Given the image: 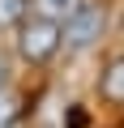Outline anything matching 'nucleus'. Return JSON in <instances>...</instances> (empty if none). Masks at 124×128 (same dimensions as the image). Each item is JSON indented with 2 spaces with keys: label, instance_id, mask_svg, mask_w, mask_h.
Returning a JSON list of instances; mask_svg holds the SVG:
<instances>
[{
  "label": "nucleus",
  "instance_id": "obj_4",
  "mask_svg": "<svg viewBox=\"0 0 124 128\" xmlns=\"http://www.w3.org/2000/svg\"><path fill=\"white\" fill-rule=\"evenodd\" d=\"M26 9H30V0H0V30H13L26 22Z\"/></svg>",
  "mask_w": 124,
  "mask_h": 128
},
{
  "label": "nucleus",
  "instance_id": "obj_3",
  "mask_svg": "<svg viewBox=\"0 0 124 128\" xmlns=\"http://www.w3.org/2000/svg\"><path fill=\"white\" fill-rule=\"evenodd\" d=\"M103 94L115 98V102H124V56L111 60L107 68H103Z\"/></svg>",
  "mask_w": 124,
  "mask_h": 128
},
{
  "label": "nucleus",
  "instance_id": "obj_2",
  "mask_svg": "<svg viewBox=\"0 0 124 128\" xmlns=\"http://www.w3.org/2000/svg\"><path fill=\"white\" fill-rule=\"evenodd\" d=\"M103 26H107L103 4H77V9L64 17V43H69L73 51H81V47H90V43L103 34Z\"/></svg>",
  "mask_w": 124,
  "mask_h": 128
},
{
  "label": "nucleus",
  "instance_id": "obj_5",
  "mask_svg": "<svg viewBox=\"0 0 124 128\" xmlns=\"http://www.w3.org/2000/svg\"><path fill=\"white\" fill-rule=\"evenodd\" d=\"M39 4H43V13H47V17H60V22H64V17L77 9V0H39Z\"/></svg>",
  "mask_w": 124,
  "mask_h": 128
},
{
  "label": "nucleus",
  "instance_id": "obj_7",
  "mask_svg": "<svg viewBox=\"0 0 124 128\" xmlns=\"http://www.w3.org/2000/svg\"><path fill=\"white\" fill-rule=\"evenodd\" d=\"M0 90H5V60H0Z\"/></svg>",
  "mask_w": 124,
  "mask_h": 128
},
{
  "label": "nucleus",
  "instance_id": "obj_6",
  "mask_svg": "<svg viewBox=\"0 0 124 128\" xmlns=\"http://www.w3.org/2000/svg\"><path fill=\"white\" fill-rule=\"evenodd\" d=\"M13 115H17L13 94H9V90H0V128H9V124H13Z\"/></svg>",
  "mask_w": 124,
  "mask_h": 128
},
{
  "label": "nucleus",
  "instance_id": "obj_1",
  "mask_svg": "<svg viewBox=\"0 0 124 128\" xmlns=\"http://www.w3.org/2000/svg\"><path fill=\"white\" fill-rule=\"evenodd\" d=\"M60 47H64V22L60 17L34 13L17 26V51H22L26 64H47Z\"/></svg>",
  "mask_w": 124,
  "mask_h": 128
}]
</instances>
